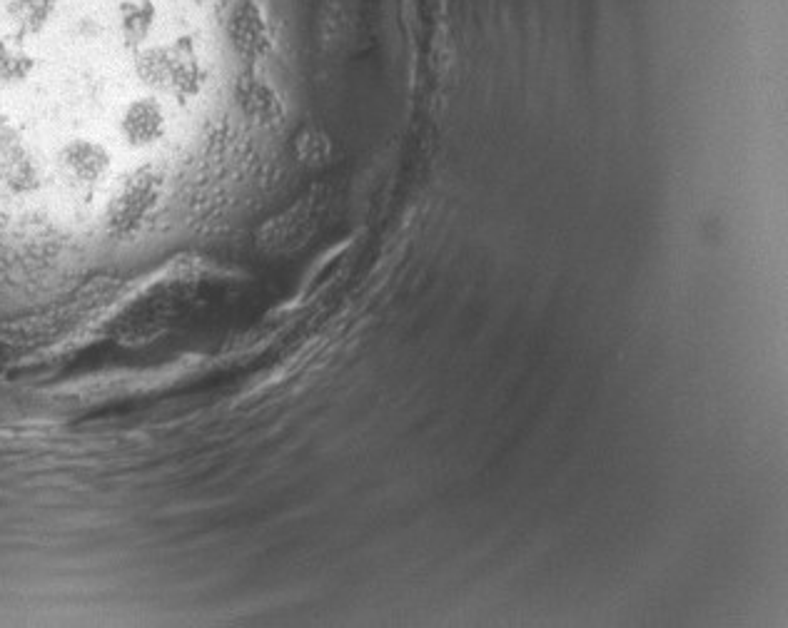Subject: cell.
<instances>
[{"mask_svg": "<svg viewBox=\"0 0 788 628\" xmlns=\"http://www.w3.org/2000/svg\"><path fill=\"white\" fill-rule=\"evenodd\" d=\"M125 130L133 138V143H148L150 138L160 133V113L155 105L138 103L125 115Z\"/></svg>", "mask_w": 788, "mask_h": 628, "instance_id": "cell-4", "label": "cell"}, {"mask_svg": "<svg viewBox=\"0 0 788 628\" xmlns=\"http://www.w3.org/2000/svg\"><path fill=\"white\" fill-rule=\"evenodd\" d=\"M150 197H153V180H150L145 172L130 177L125 190L120 192V197L115 200L113 220L118 222V225H130V222H135L145 212Z\"/></svg>", "mask_w": 788, "mask_h": 628, "instance_id": "cell-2", "label": "cell"}, {"mask_svg": "<svg viewBox=\"0 0 788 628\" xmlns=\"http://www.w3.org/2000/svg\"><path fill=\"white\" fill-rule=\"evenodd\" d=\"M138 68L150 85L168 93H193L197 85V60L188 40L145 50Z\"/></svg>", "mask_w": 788, "mask_h": 628, "instance_id": "cell-1", "label": "cell"}, {"mask_svg": "<svg viewBox=\"0 0 788 628\" xmlns=\"http://www.w3.org/2000/svg\"><path fill=\"white\" fill-rule=\"evenodd\" d=\"M153 20L155 8L148 0H128V3L120 5V25H123V33L128 35L133 43H138V40H143L145 35L150 33Z\"/></svg>", "mask_w": 788, "mask_h": 628, "instance_id": "cell-3", "label": "cell"}]
</instances>
